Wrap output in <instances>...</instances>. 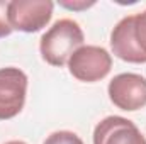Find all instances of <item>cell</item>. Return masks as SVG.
<instances>
[{"label": "cell", "mask_w": 146, "mask_h": 144, "mask_svg": "<svg viewBox=\"0 0 146 144\" xmlns=\"http://www.w3.org/2000/svg\"><path fill=\"white\" fill-rule=\"evenodd\" d=\"M83 31L80 24L73 19H60L56 20L39 41L41 58L51 66H65L72 54L83 46Z\"/></svg>", "instance_id": "1"}, {"label": "cell", "mask_w": 146, "mask_h": 144, "mask_svg": "<svg viewBox=\"0 0 146 144\" xmlns=\"http://www.w3.org/2000/svg\"><path fill=\"white\" fill-rule=\"evenodd\" d=\"M112 53L126 61L146 63V10L121 19L110 32Z\"/></svg>", "instance_id": "2"}, {"label": "cell", "mask_w": 146, "mask_h": 144, "mask_svg": "<svg viewBox=\"0 0 146 144\" xmlns=\"http://www.w3.org/2000/svg\"><path fill=\"white\" fill-rule=\"evenodd\" d=\"M68 70L78 81L95 83L104 80L112 68V56L102 46H82L68 59Z\"/></svg>", "instance_id": "3"}, {"label": "cell", "mask_w": 146, "mask_h": 144, "mask_svg": "<svg viewBox=\"0 0 146 144\" xmlns=\"http://www.w3.org/2000/svg\"><path fill=\"white\" fill-rule=\"evenodd\" d=\"M54 3L51 0H12L9 2V24L12 31L37 32L46 27L53 17Z\"/></svg>", "instance_id": "4"}, {"label": "cell", "mask_w": 146, "mask_h": 144, "mask_svg": "<svg viewBox=\"0 0 146 144\" xmlns=\"http://www.w3.org/2000/svg\"><path fill=\"white\" fill-rule=\"evenodd\" d=\"M27 81V75L15 66L0 68V120L21 114L26 104Z\"/></svg>", "instance_id": "5"}, {"label": "cell", "mask_w": 146, "mask_h": 144, "mask_svg": "<svg viewBox=\"0 0 146 144\" xmlns=\"http://www.w3.org/2000/svg\"><path fill=\"white\" fill-rule=\"evenodd\" d=\"M110 102L121 110L134 112L146 105V78L138 73H121L110 80Z\"/></svg>", "instance_id": "6"}, {"label": "cell", "mask_w": 146, "mask_h": 144, "mask_svg": "<svg viewBox=\"0 0 146 144\" xmlns=\"http://www.w3.org/2000/svg\"><path fill=\"white\" fill-rule=\"evenodd\" d=\"M94 144H146V137L133 120L109 115L95 126Z\"/></svg>", "instance_id": "7"}, {"label": "cell", "mask_w": 146, "mask_h": 144, "mask_svg": "<svg viewBox=\"0 0 146 144\" xmlns=\"http://www.w3.org/2000/svg\"><path fill=\"white\" fill-rule=\"evenodd\" d=\"M42 144H83V141L72 131H56L49 134Z\"/></svg>", "instance_id": "8"}, {"label": "cell", "mask_w": 146, "mask_h": 144, "mask_svg": "<svg viewBox=\"0 0 146 144\" xmlns=\"http://www.w3.org/2000/svg\"><path fill=\"white\" fill-rule=\"evenodd\" d=\"M7 9H9V2L0 0V37H7L12 34V27L9 24Z\"/></svg>", "instance_id": "9"}, {"label": "cell", "mask_w": 146, "mask_h": 144, "mask_svg": "<svg viewBox=\"0 0 146 144\" xmlns=\"http://www.w3.org/2000/svg\"><path fill=\"white\" fill-rule=\"evenodd\" d=\"M60 5L65 7V9H70V10H85V9L94 7L95 2H85V0H80V2H68V0H60Z\"/></svg>", "instance_id": "10"}, {"label": "cell", "mask_w": 146, "mask_h": 144, "mask_svg": "<svg viewBox=\"0 0 146 144\" xmlns=\"http://www.w3.org/2000/svg\"><path fill=\"white\" fill-rule=\"evenodd\" d=\"M5 144H27V143H24V141H9Z\"/></svg>", "instance_id": "11"}]
</instances>
